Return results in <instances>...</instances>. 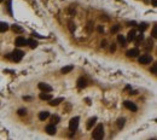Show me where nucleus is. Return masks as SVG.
Wrapping results in <instances>:
<instances>
[{
    "mask_svg": "<svg viewBox=\"0 0 157 140\" xmlns=\"http://www.w3.org/2000/svg\"><path fill=\"white\" fill-rule=\"evenodd\" d=\"M24 100H30V97H23Z\"/></svg>",
    "mask_w": 157,
    "mask_h": 140,
    "instance_id": "nucleus-37",
    "label": "nucleus"
},
{
    "mask_svg": "<svg viewBox=\"0 0 157 140\" xmlns=\"http://www.w3.org/2000/svg\"><path fill=\"white\" fill-rule=\"evenodd\" d=\"M26 114H27V110H26V109H19V110H18V115H19V116H23V115H26Z\"/></svg>",
    "mask_w": 157,
    "mask_h": 140,
    "instance_id": "nucleus-28",
    "label": "nucleus"
},
{
    "mask_svg": "<svg viewBox=\"0 0 157 140\" xmlns=\"http://www.w3.org/2000/svg\"><path fill=\"white\" fill-rule=\"evenodd\" d=\"M98 32H99V33H103V32H104V27L99 26V27H98Z\"/></svg>",
    "mask_w": 157,
    "mask_h": 140,
    "instance_id": "nucleus-31",
    "label": "nucleus"
},
{
    "mask_svg": "<svg viewBox=\"0 0 157 140\" xmlns=\"http://www.w3.org/2000/svg\"><path fill=\"white\" fill-rule=\"evenodd\" d=\"M9 29V24L6 22H0V33H4Z\"/></svg>",
    "mask_w": 157,
    "mask_h": 140,
    "instance_id": "nucleus-17",
    "label": "nucleus"
},
{
    "mask_svg": "<svg viewBox=\"0 0 157 140\" xmlns=\"http://www.w3.org/2000/svg\"><path fill=\"white\" fill-rule=\"evenodd\" d=\"M27 44L29 45V47H30V48H36V47H37V42H36L35 40H33V39L27 40Z\"/></svg>",
    "mask_w": 157,
    "mask_h": 140,
    "instance_id": "nucleus-18",
    "label": "nucleus"
},
{
    "mask_svg": "<svg viewBox=\"0 0 157 140\" xmlns=\"http://www.w3.org/2000/svg\"><path fill=\"white\" fill-rule=\"evenodd\" d=\"M76 85H77V87H79V88H85V87L87 86V81H86V79H83V77H80V79L77 80Z\"/></svg>",
    "mask_w": 157,
    "mask_h": 140,
    "instance_id": "nucleus-9",
    "label": "nucleus"
},
{
    "mask_svg": "<svg viewBox=\"0 0 157 140\" xmlns=\"http://www.w3.org/2000/svg\"><path fill=\"white\" fill-rule=\"evenodd\" d=\"M73 69H74V65H66V67H63L61 72L62 74H69L70 71H73Z\"/></svg>",
    "mask_w": 157,
    "mask_h": 140,
    "instance_id": "nucleus-15",
    "label": "nucleus"
},
{
    "mask_svg": "<svg viewBox=\"0 0 157 140\" xmlns=\"http://www.w3.org/2000/svg\"><path fill=\"white\" fill-rule=\"evenodd\" d=\"M156 30H157V26H154V29H152V37H157Z\"/></svg>",
    "mask_w": 157,
    "mask_h": 140,
    "instance_id": "nucleus-29",
    "label": "nucleus"
},
{
    "mask_svg": "<svg viewBox=\"0 0 157 140\" xmlns=\"http://www.w3.org/2000/svg\"><path fill=\"white\" fill-rule=\"evenodd\" d=\"M56 132H57V129H56V126L55 124H48L47 127H46V133L47 134H50V135H53V134H56Z\"/></svg>",
    "mask_w": 157,
    "mask_h": 140,
    "instance_id": "nucleus-8",
    "label": "nucleus"
},
{
    "mask_svg": "<svg viewBox=\"0 0 157 140\" xmlns=\"http://www.w3.org/2000/svg\"><path fill=\"white\" fill-rule=\"evenodd\" d=\"M79 121H80L79 117H73V118L70 120V122H69V129H70L71 132H75V131L77 129V127H79Z\"/></svg>",
    "mask_w": 157,
    "mask_h": 140,
    "instance_id": "nucleus-3",
    "label": "nucleus"
},
{
    "mask_svg": "<svg viewBox=\"0 0 157 140\" xmlns=\"http://www.w3.org/2000/svg\"><path fill=\"white\" fill-rule=\"evenodd\" d=\"M117 40H119V42L122 45V46H125L126 45V39L123 35H117Z\"/></svg>",
    "mask_w": 157,
    "mask_h": 140,
    "instance_id": "nucleus-22",
    "label": "nucleus"
},
{
    "mask_svg": "<svg viewBox=\"0 0 157 140\" xmlns=\"http://www.w3.org/2000/svg\"><path fill=\"white\" fill-rule=\"evenodd\" d=\"M92 23L91 22H88V24H87V27H86V30H87V33H91L92 32Z\"/></svg>",
    "mask_w": 157,
    "mask_h": 140,
    "instance_id": "nucleus-27",
    "label": "nucleus"
},
{
    "mask_svg": "<svg viewBox=\"0 0 157 140\" xmlns=\"http://www.w3.org/2000/svg\"><path fill=\"white\" fill-rule=\"evenodd\" d=\"M110 50H111V52H115V51H116V46H115V44H112V45H111Z\"/></svg>",
    "mask_w": 157,
    "mask_h": 140,
    "instance_id": "nucleus-30",
    "label": "nucleus"
},
{
    "mask_svg": "<svg viewBox=\"0 0 157 140\" xmlns=\"http://www.w3.org/2000/svg\"><path fill=\"white\" fill-rule=\"evenodd\" d=\"M97 122V117L94 116V117H91L90 120H88V122H87V129H92V127L94 126V123Z\"/></svg>",
    "mask_w": 157,
    "mask_h": 140,
    "instance_id": "nucleus-13",
    "label": "nucleus"
},
{
    "mask_svg": "<svg viewBox=\"0 0 157 140\" xmlns=\"http://www.w3.org/2000/svg\"><path fill=\"white\" fill-rule=\"evenodd\" d=\"M33 35H34V36H36V37H40V39H41V37H42V36H41V35L36 34V33H33Z\"/></svg>",
    "mask_w": 157,
    "mask_h": 140,
    "instance_id": "nucleus-35",
    "label": "nucleus"
},
{
    "mask_svg": "<svg viewBox=\"0 0 157 140\" xmlns=\"http://www.w3.org/2000/svg\"><path fill=\"white\" fill-rule=\"evenodd\" d=\"M39 88L42 91V92H52V87L45 82H40L39 83Z\"/></svg>",
    "mask_w": 157,
    "mask_h": 140,
    "instance_id": "nucleus-5",
    "label": "nucleus"
},
{
    "mask_svg": "<svg viewBox=\"0 0 157 140\" xmlns=\"http://www.w3.org/2000/svg\"><path fill=\"white\" fill-rule=\"evenodd\" d=\"M48 116H50V112L48 111H41L39 114V120L40 121H45L46 118H48Z\"/></svg>",
    "mask_w": 157,
    "mask_h": 140,
    "instance_id": "nucleus-12",
    "label": "nucleus"
},
{
    "mask_svg": "<svg viewBox=\"0 0 157 140\" xmlns=\"http://www.w3.org/2000/svg\"><path fill=\"white\" fill-rule=\"evenodd\" d=\"M151 71H152L154 74H156V64H154V65H152V68H151Z\"/></svg>",
    "mask_w": 157,
    "mask_h": 140,
    "instance_id": "nucleus-32",
    "label": "nucleus"
},
{
    "mask_svg": "<svg viewBox=\"0 0 157 140\" xmlns=\"http://www.w3.org/2000/svg\"><path fill=\"white\" fill-rule=\"evenodd\" d=\"M152 62V57L149 56V54H143L140 58H139V63L140 64H149Z\"/></svg>",
    "mask_w": 157,
    "mask_h": 140,
    "instance_id": "nucleus-4",
    "label": "nucleus"
},
{
    "mask_svg": "<svg viewBox=\"0 0 157 140\" xmlns=\"http://www.w3.org/2000/svg\"><path fill=\"white\" fill-rule=\"evenodd\" d=\"M138 54H139V50L138 48H132V50H129L127 52L128 57H138Z\"/></svg>",
    "mask_w": 157,
    "mask_h": 140,
    "instance_id": "nucleus-11",
    "label": "nucleus"
},
{
    "mask_svg": "<svg viewBox=\"0 0 157 140\" xmlns=\"http://www.w3.org/2000/svg\"><path fill=\"white\" fill-rule=\"evenodd\" d=\"M69 30L71 32V33H74L75 32V29H76V26H75V23L74 22H71V21H69Z\"/></svg>",
    "mask_w": 157,
    "mask_h": 140,
    "instance_id": "nucleus-21",
    "label": "nucleus"
},
{
    "mask_svg": "<svg viewBox=\"0 0 157 140\" xmlns=\"http://www.w3.org/2000/svg\"><path fill=\"white\" fill-rule=\"evenodd\" d=\"M103 137H104V127H103V124H98L93 129L92 138L99 140V139H103Z\"/></svg>",
    "mask_w": 157,
    "mask_h": 140,
    "instance_id": "nucleus-1",
    "label": "nucleus"
},
{
    "mask_svg": "<svg viewBox=\"0 0 157 140\" xmlns=\"http://www.w3.org/2000/svg\"><path fill=\"white\" fill-rule=\"evenodd\" d=\"M120 30V26L119 24H116V26H114L112 28H111V33H117Z\"/></svg>",
    "mask_w": 157,
    "mask_h": 140,
    "instance_id": "nucleus-26",
    "label": "nucleus"
},
{
    "mask_svg": "<svg viewBox=\"0 0 157 140\" xmlns=\"http://www.w3.org/2000/svg\"><path fill=\"white\" fill-rule=\"evenodd\" d=\"M39 98H40L41 100H50V99H52V96H51L48 92H42V93H40Z\"/></svg>",
    "mask_w": 157,
    "mask_h": 140,
    "instance_id": "nucleus-10",
    "label": "nucleus"
},
{
    "mask_svg": "<svg viewBox=\"0 0 157 140\" xmlns=\"http://www.w3.org/2000/svg\"><path fill=\"white\" fill-rule=\"evenodd\" d=\"M152 5L156 7V6H157V0H152Z\"/></svg>",
    "mask_w": 157,
    "mask_h": 140,
    "instance_id": "nucleus-36",
    "label": "nucleus"
},
{
    "mask_svg": "<svg viewBox=\"0 0 157 140\" xmlns=\"http://www.w3.org/2000/svg\"><path fill=\"white\" fill-rule=\"evenodd\" d=\"M24 56V52L21 51V50H15L12 53H11V59L15 61V62H19Z\"/></svg>",
    "mask_w": 157,
    "mask_h": 140,
    "instance_id": "nucleus-2",
    "label": "nucleus"
},
{
    "mask_svg": "<svg viewBox=\"0 0 157 140\" xmlns=\"http://www.w3.org/2000/svg\"><path fill=\"white\" fill-rule=\"evenodd\" d=\"M123 105H125L128 110H130V111H137L138 110L137 105L134 104V103H132V102H129V100H126L125 103H123Z\"/></svg>",
    "mask_w": 157,
    "mask_h": 140,
    "instance_id": "nucleus-7",
    "label": "nucleus"
},
{
    "mask_svg": "<svg viewBox=\"0 0 157 140\" xmlns=\"http://www.w3.org/2000/svg\"><path fill=\"white\" fill-rule=\"evenodd\" d=\"M58 122H59V116H57V115L52 116V118H51V123H52V124H57Z\"/></svg>",
    "mask_w": 157,
    "mask_h": 140,
    "instance_id": "nucleus-23",
    "label": "nucleus"
},
{
    "mask_svg": "<svg viewBox=\"0 0 157 140\" xmlns=\"http://www.w3.org/2000/svg\"><path fill=\"white\" fill-rule=\"evenodd\" d=\"M144 40V35L140 34V35H137L135 36V39H134V41H137V44H139L140 41H143Z\"/></svg>",
    "mask_w": 157,
    "mask_h": 140,
    "instance_id": "nucleus-24",
    "label": "nucleus"
},
{
    "mask_svg": "<svg viewBox=\"0 0 157 140\" xmlns=\"http://www.w3.org/2000/svg\"><path fill=\"white\" fill-rule=\"evenodd\" d=\"M135 36H137V32L135 30H130L128 33V35H127V39H128V41H134Z\"/></svg>",
    "mask_w": 157,
    "mask_h": 140,
    "instance_id": "nucleus-16",
    "label": "nucleus"
},
{
    "mask_svg": "<svg viewBox=\"0 0 157 140\" xmlns=\"http://www.w3.org/2000/svg\"><path fill=\"white\" fill-rule=\"evenodd\" d=\"M125 122H126V120L125 118H119L117 120V127L121 129V128H123V126H125Z\"/></svg>",
    "mask_w": 157,
    "mask_h": 140,
    "instance_id": "nucleus-20",
    "label": "nucleus"
},
{
    "mask_svg": "<svg viewBox=\"0 0 157 140\" xmlns=\"http://www.w3.org/2000/svg\"><path fill=\"white\" fill-rule=\"evenodd\" d=\"M63 100V98H56V99H50V105L51 106H57V105L59 104V103H62Z\"/></svg>",
    "mask_w": 157,
    "mask_h": 140,
    "instance_id": "nucleus-14",
    "label": "nucleus"
},
{
    "mask_svg": "<svg viewBox=\"0 0 157 140\" xmlns=\"http://www.w3.org/2000/svg\"><path fill=\"white\" fill-rule=\"evenodd\" d=\"M12 30H13L15 33H22V32H23V29H22L18 24H13V26H12Z\"/></svg>",
    "mask_w": 157,
    "mask_h": 140,
    "instance_id": "nucleus-19",
    "label": "nucleus"
},
{
    "mask_svg": "<svg viewBox=\"0 0 157 140\" xmlns=\"http://www.w3.org/2000/svg\"><path fill=\"white\" fill-rule=\"evenodd\" d=\"M15 45L18 46V47L26 46V45H27V40H26L24 37H22V36H18V37L16 39V41H15Z\"/></svg>",
    "mask_w": 157,
    "mask_h": 140,
    "instance_id": "nucleus-6",
    "label": "nucleus"
},
{
    "mask_svg": "<svg viewBox=\"0 0 157 140\" xmlns=\"http://www.w3.org/2000/svg\"><path fill=\"white\" fill-rule=\"evenodd\" d=\"M146 28H148V24H146V23H141V24H139V29H140V32H144Z\"/></svg>",
    "mask_w": 157,
    "mask_h": 140,
    "instance_id": "nucleus-25",
    "label": "nucleus"
},
{
    "mask_svg": "<svg viewBox=\"0 0 157 140\" xmlns=\"http://www.w3.org/2000/svg\"><path fill=\"white\" fill-rule=\"evenodd\" d=\"M129 94H130V96H132V94L134 96V94H137V91H130V92H129Z\"/></svg>",
    "mask_w": 157,
    "mask_h": 140,
    "instance_id": "nucleus-34",
    "label": "nucleus"
},
{
    "mask_svg": "<svg viewBox=\"0 0 157 140\" xmlns=\"http://www.w3.org/2000/svg\"><path fill=\"white\" fill-rule=\"evenodd\" d=\"M106 46V41L104 40V41H102V47H105Z\"/></svg>",
    "mask_w": 157,
    "mask_h": 140,
    "instance_id": "nucleus-33",
    "label": "nucleus"
}]
</instances>
